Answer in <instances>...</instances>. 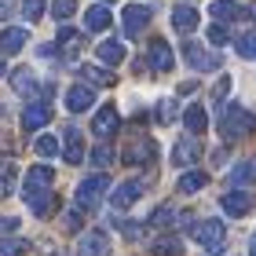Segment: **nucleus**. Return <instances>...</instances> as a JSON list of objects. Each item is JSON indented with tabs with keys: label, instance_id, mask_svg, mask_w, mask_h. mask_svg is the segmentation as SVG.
Wrapping results in <instances>:
<instances>
[{
	"label": "nucleus",
	"instance_id": "nucleus-32",
	"mask_svg": "<svg viewBox=\"0 0 256 256\" xmlns=\"http://www.w3.org/2000/svg\"><path fill=\"white\" fill-rule=\"evenodd\" d=\"M62 227L70 230V234H77V230L84 227V208L77 205V208H70V212H62Z\"/></svg>",
	"mask_w": 256,
	"mask_h": 256
},
{
	"label": "nucleus",
	"instance_id": "nucleus-5",
	"mask_svg": "<svg viewBox=\"0 0 256 256\" xmlns=\"http://www.w3.org/2000/svg\"><path fill=\"white\" fill-rule=\"evenodd\" d=\"M154 154H158V143H154V139L136 136L132 143L121 150V161H124V165H150V161H154Z\"/></svg>",
	"mask_w": 256,
	"mask_h": 256
},
{
	"label": "nucleus",
	"instance_id": "nucleus-8",
	"mask_svg": "<svg viewBox=\"0 0 256 256\" xmlns=\"http://www.w3.org/2000/svg\"><path fill=\"white\" fill-rule=\"evenodd\" d=\"M52 183H55V172L48 165H33L26 172V180H22V198H30V194H40V190H52Z\"/></svg>",
	"mask_w": 256,
	"mask_h": 256
},
{
	"label": "nucleus",
	"instance_id": "nucleus-13",
	"mask_svg": "<svg viewBox=\"0 0 256 256\" xmlns=\"http://www.w3.org/2000/svg\"><path fill=\"white\" fill-rule=\"evenodd\" d=\"M146 59H150V70H158V74H168L172 70V48H168V40H150V48H146Z\"/></svg>",
	"mask_w": 256,
	"mask_h": 256
},
{
	"label": "nucleus",
	"instance_id": "nucleus-6",
	"mask_svg": "<svg viewBox=\"0 0 256 256\" xmlns=\"http://www.w3.org/2000/svg\"><path fill=\"white\" fill-rule=\"evenodd\" d=\"M183 59L190 62V70H202V74L220 70V55H216V52H205L198 40H183Z\"/></svg>",
	"mask_w": 256,
	"mask_h": 256
},
{
	"label": "nucleus",
	"instance_id": "nucleus-3",
	"mask_svg": "<svg viewBox=\"0 0 256 256\" xmlns=\"http://www.w3.org/2000/svg\"><path fill=\"white\" fill-rule=\"evenodd\" d=\"M194 242L202 246L205 252H224V242H227V227L220 224V220H202V224L190 227Z\"/></svg>",
	"mask_w": 256,
	"mask_h": 256
},
{
	"label": "nucleus",
	"instance_id": "nucleus-45",
	"mask_svg": "<svg viewBox=\"0 0 256 256\" xmlns=\"http://www.w3.org/2000/svg\"><path fill=\"white\" fill-rule=\"evenodd\" d=\"M194 88H198V84H194V80H183V84H180L176 92H180V96H190V92H194Z\"/></svg>",
	"mask_w": 256,
	"mask_h": 256
},
{
	"label": "nucleus",
	"instance_id": "nucleus-2",
	"mask_svg": "<svg viewBox=\"0 0 256 256\" xmlns=\"http://www.w3.org/2000/svg\"><path fill=\"white\" fill-rule=\"evenodd\" d=\"M106 190H110V180L102 176V172H96V176H88V180H80L77 183V205L80 208H88V212H96L99 208V202L106 198Z\"/></svg>",
	"mask_w": 256,
	"mask_h": 256
},
{
	"label": "nucleus",
	"instance_id": "nucleus-23",
	"mask_svg": "<svg viewBox=\"0 0 256 256\" xmlns=\"http://www.w3.org/2000/svg\"><path fill=\"white\" fill-rule=\"evenodd\" d=\"M176 187H180V194H198L202 187H208V176H205L202 168H187V172L180 176Z\"/></svg>",
	"mask_w": 256,
	"mask_h": 256
},
{
	"label": "nucleus",
	"instance_id": "nucleus-21",
	"mask_svg": "<svg viewBox=\"0 0 256 256\" xmlns=\"http://www.w3.org/2000/svg\"><path fill=\"white\" fill-rule=\"evenodd\" d=\"M26 205H30V212H33V216H52L59 202H55V194H52V190H40V194H30V198H26Z\"/></svg>",
	"mask_w": 256,
	"mask_h": 256
},
{
	"label": "nucleus",
	"instance_id": "nucleus-31",
	"mask_svg": "<svg viewBox=\"0 0 256 256\" xmlns=\"http://www.w3.org/2000/svg\"><path fill=\"white\" fill-rule=\"evenodd\" d=\"M30 249V242H22V238H0V256H26Z\"/></svg>",
	"mask_w": 256,
	"mask_h": 256
},
{
	"label": "nucleus",
	"instance_id": "nucleus-34",
	"mask_svg": "<svg viewBox=\"0 0 256 256\" xmlns=\"http://www.w3.org/2000/svg\"><path fill=\"white\" fill-rule=\"evenodd\" d=\"M33 150H37L40 158H55V154H59V139H55V136H40L37 143H33Z\"/></svg>",
	"mask_w": 256,
	"mask_h": 256
},
{
	"label": "nucleus",
	"instance_id": "nucleus-33",
	"mask_svg": "<svg viewBox=\"0 0 256 256\" xmlns=\"http://www.w3.org/2000/svg\"><path fill=\"white\" fill-rule=\"evenodd\" d=\"M234 52L242 55V59H256V33H246V37L234 40Z\"/></svg>",
	"mask_w": 256,
	"mask_h": 256
},
{
	"label": "nucleus",
	"instance_id": "nucleus-7",
	"mask_svg": "<svg viewBox=\"0 0 256 256\" xmlns=\"http://www.w3.org/2000/svg\"><path fill=\"white\" fill-rule=\"evenodd\" d=\"M139 194H143V180H124V183H118V187L110 190L114 212H124V208H132V205L139 202Z\"/></svg>",
	"mask_w": 256,
	"mask_h": 256
},
{
	"label": "nucleus",
	"instance_id": "nucleus-29",
	"mask_svg": "<svg viewBox=\"0 0 256 256\" xmlns=\"http://www.w3.org/2000/svg\"><path fill=\"white\" fill-rule=\"evenodd\" d=\"M176 216H180V212H176V205H168V202H165V205H158V208H154V216H150V227H172V224H176Z\"/></svg>",
	"mask_w": 256,
	"mask_h": 256
},
{
	"label": "nucleus",
	"instance_id": "nucleus-16",
	"mask_svg": "<svg viewBox=\"0 0 256 256\" xmlns=\"http://www.w3.org/2000/svg\"><path fill=\"white\" fill-rule=\"evenodd\" d=\"M92 102H96V92H92V84H74L66 92V110L70 114H84Z\"/></svg>",
	"mask_w": 256,
	"mask_h": 256
},
{
	"label": "nucleus",
	"instance_id": "nucleus-15",
	"mask_svg": "<svg viewBox=\"0 0 256 256\" xmlns=\"http://www.w3.org/2000/svg\"><path fill=\"white\" fill-rule=\"evenodd\" d=\"M62 158L70 165H80V161H84V139H80V132L74 124H66V132H62Z\"/></svg>",
	"mask_w": 256,
	"mask_h": 256
},
{
	"label": "nucleus",
	"instance_id": "nucleus-38",
	"mask_svg": "<svg viewBox=\"0 0 256 256\" xmlns=\"http://www.w3.org/2000/svg\"><path fill=\"white\" fill-rule=\"evenodd\" d=\"M208 40H212L216 48H224V44L230 40V33H227V26H224V22H216V18H212V26H208Z\"/></svg>",
	"mask_w": 256,
	"mask_h": 256
},
{
	"label": "nucleus",
	"instance_id": "nucleus-47",
	"mask_svg": "<svg viewBox=\"0 0 256 256\" xmlns=\"http://www.w3.org/2000/svg\"><path fill=\"white\" fill-rule=\"evenodd\" d=\"M0 74H4V55H0Z\"/></svg>",
	"mask_w": 256,
	"mask_h": 256
},
{
	"label": "nucleus",
	"instance_id": "nucleus-25",
	"mask_svg": "<svg viewBox=\"0 0 256 256\" xmlns=\"http://www.w3.org/2000/svg\"><path fill=\"white\" fill-rule=\"evenodd\" d=\"M208 11H212V18H216V22H234V18L246 15V11H242L234 0H212V8H208Z\"/></svg>",
	"mask_w": 256,
	"mask_h": 256
},
{
	"label": "nucleus",
	"instance_id": "nucleus-35",
	"mask_svg": "<svg viewBox=\"0 0 256 256\" xmlns=\"http://www.w3.org/2000/svg\"><path fill=\"white\" fill-rule=\"evenodd\" d=\"M74 11H77V0H52V15H55V22H66Z\"/></svg>",
	"mask_w": 256,
	"mask_h": 256
},
{
	"label": "nucleus",
	"instance_id": "nucleus-28",
	"mask_svg": "<svg viewBox=\"0 0 256 256\" xmlns=\"http://www.w3.org/2000/svg\"><path fill=\"white\" fill-rule=\"evenodd\" d=\"M11 187H15V161L0 158V198H8Z\"/></svg>",
	"mask_w": 256,
	"mask_h": 256
},
{
	"label": "nucleus",
	"instance_id": "nucleus-22",
	"mask_svg": "<svg viewBox=\"0 0 256 256\" xmlns=\"http://www.w3.org/2000/svg\"><path fill=\"white\" fill-rule=\"evenodd\" d=\"M96 55H99V62H106V66H121L124 62V44L121 40H102L96 48Z\"/></svg>",
	"mask_w": 256,
	"mask_h": 256
},
{
	"label": "nucleus",
	"instance_id": "nucleus-30",
	"mask_svg": "<svg viewBox=\"0 0 256 256\" xmlns=\"http://www.w3.org/2000/svg\"><path fill=\"white\" fill-rule=\"evenodd\" d=\"M150 252L154 256H180L183 246H180V238H158L154 246H150Z\"/></svg>",
	"mask_w": 256,
	"mask_h": 256
},
{
	"label": "nucleus",
	"instance_id": "nucleus-41",
	"mask_svg": "<svg viewBox=\"0 0 256 256\" xmlns=\"http://www.w3.org/2000/svg\"><path fill=\"white\" fill-rule=\"evenodd\" d=\"M114 220H118V216H114ZM118 227L124 230V238H132V242L143 238V227H136V224H124V220H118Z\"/></svg>",
	"mask_w": 256,
	"mask_h": 256
},
{
	"label": "nucleus",
	"instance_id": "nucleus-1",
	"mask_svg": "<svg viewBox=\"0 0 256 256\" xmlns=\"http://www.w3.org/2000/svg\"><path fill=\"white\" fill-rule=\"evenodd\" d=\"M252 128H256V118L246 106H238V102H234V106H227L224 118H220V132H224L227 143H230V139H246Z\"/></svg>",
	"mask_w": 256,
	"mask_h": 256
},
{
	"label": "nucleus",
	"instance_id": "nucleus-37",
	"mask_svg": "<svg viewBox=\"0 0 256 256\" xmlns=\"http://www.w3.org/2000/svg\"><path fill=\"white\" fill-rule=\"evenodd\" d=\"M158 121H161V124H172V121H176V99H161V102H158Z\"/></svg>",
	"mask_w": 256,
	"mask_h": 256
},
{
	"label": "nucleus",
	"instance_id": "nucleus-43",
	"mask_svg": "<svg viewBox=\"0 0 256 256\" xmlns=\"http://www.w3.org/2000/svg\"><path fill=\"white\" fill-rule=\"evenodd\" d=\"M18 230V216H0V234H11Z\"/></svg>",
	"mask_w": 256,
	"mask_h": 256
},
{
	"label": "nucleus",
	"instance_id": "nucleus-48",
	"mask_svg": "<svg viewBox=\"0 0 256 256\" xmlns=\"http://www.w3.org/2000/svg\"><path fill=\"white\" fill-rule=\"evenodd\" d=\"M0 118H4V106H0Z\"/></svg>",
	"mask_w": 256,
	"mask_h": 256
},
{
	"label": "nucleus",
	"instance_id": "nucleus-11",
	"mask_svg": "<svg viewBox=\"0 0 256 256\" xmlns=\"http://www.w3.org/2000/svg\"><path fill=\"white\" fill-rule=\"evenodd\" d=\"M118 128H121V114H118V106H99V110H96V118H92V132H96L99 139H110Z\"/></svg>",
	"mask_w": 256,
	"mask_h": 256
},
{
	"label": "nucleus",
	"instance_id": "nucleus-12",
	"mask_svg": "<svg viewBox=\"0 0 256 256\" xmlns=\"http://www.w3.org/2000/svg\"><path fill=\"white\" fill-rule=\"evenodd\" d=\"M52 121V106L44 99H37V102H30L26 110H22V128H26V132H37V128H44Z\"/></svg>",
	"mask_w": 256,
	"mask_h": 256
},
{
	"label": "nucleus",
	"instance_id": "nucleus-18",
	"mask_svg": "<svg viewBox=\"0 0 256 256\" xmlns=\"http://www.w3.org/2000/svg\"><path fill=\"white\" fill-rule=\"evenodd\" d=\"M26 40H30V33L22 30V26H8L4 33H0V55H15L26 48Z\"/></svg>",
	"mask_w": 256,
	"mask_h": 256
},
{
	"label": "nucleus",
	"instance_id": "nucleus-49",
	"mask_svg": "<svg viewBox=\"0 0 256 256\" xmlns=\"http://www.w3.org/2000/svg\"><path fill=\"white\" fill-rule=\"evenodd\" d=\"M252 18H256V8H252Z\"/></svg>",
	"mask_w": 256,
	"mask_h": 256
},
{
	"label": "nucleus",
	"instance_id": "nucleus-36",
	"mask_svg": "<svg viewBox=\"0 0 256 256\" xmlns=\"http://www.w3.org/2000/svg\"><path fill=\"white\" fill-rule=\"evenodd\" d=\"M59 44H62L70 55H74V52H77V44H80V33H77V30H70V26H62V30H59Z\"/></svg>",
	"mask_w": 256,
	"mask_h": 256
},
{
	"label": "nucleus",
	"instance_id": "nucleus-17",
	"mask_svg": "<svg viewBox=\"0 0 256 256\" xmlns=\"http://www.w3.org/2000/svg\"><path fill=\"white\" fill-rule=\"evenodd\" d=\"M172 30L183 33V37L194 33V30H198V11H194L190 4H176V8H172Z\"/></svg>",
	"mask_w": 256,
	"mask_h": 256
},
{
	"label": "nucleus",
	"instance_id": "nucleus-9",
	"mask_svg": "<svg viewBox=\"0 0 256 256\" xmlns=\"http://www.w3.org/2000/svg\"><path fill=\"white\" fill-rule=\"evenodd\" d=\"M121 22H124V37H139L146 26H150V8L143 4H128L121 11Z\"/></svg>",
	"mask_w": 256,
	"mask_h": 256
},
{
	"label": "nucleus",
	"instance_id": "nucleus-40",
	"mask_svg": "<svg viewBox=\"0 0 256 256\" xmlns=\"http://www.w3.org/2000/svg\"><path fill=\"white\" fill-rule=\"evenodd\" d=\"M22 15H26L30 22H37L44 15V0H22Z\"/></svg>",
	"mask_w": 256,
	"mask_h": 256
},
{
	"label": "nucleus",
	"instance_id": "nucleus-27",
	"mask_svg": "<svg viewBox=\"0 0 256 256\" xmlns=\"http://www.w3.org/2000/svg\"><path fill=\"white\" fill-rule=\"evenodd\" d=\"M11 88H15L18 96L33 92V88H37V77H33V70H30V66H18L15 74H11Z\"/></svg>",
	"mask_w": 256,
	"mask_h": 256
},
{
	"label": "nucleus",
	"instance_id": "nucleus-50",
	"mask_svg": "<svg viewBox=\"0 0 256 256\" xmlns=\"http://www.w3.org/2000/svg\"><path fill=\"white\" fill-rule=\"evenodd\" d=\"M102 4H110V0H102Z\"/></svg>",
	"mask_w": 256,
	"mask_h": 256
},
{
	"label": "nucleus",
	"instance_id": "nucleus-26",
	"mask_svg": "<svg viewBox=\"0 0 256 256\" xmlns=\"http://www.w3.org/2000/svg\"><path fill=\"white\" fill-rule=\"evenodd\" d=\"M80 77H84V84H96V88H110L114 84V74L102 66H80Z\"/></svg>",
	"mask_w": 256,
	"mask_h": 256
},
{
	"label": "nucleus",
	"instance_id": "nucleus-39",
	"mask_svg": "<svg viewBox=\"0 0 256 256\" xmlns=\"http://www.w3.org/2000/svg\"><path fill=\"white\" fill-rule=\"evenodd\" d=\"M110 161H114V150H110L106 143H99L96 150H92V165H96V168H106Z\"/></svg>",
	"mask_w": 256,
	"mask_h": 256
},
{
	"label": "nucleus",
	"instance_id": "nucleus-4",
	"mask_svg": "<svg viewBox=\"0 0 256 256\" xmlns=\"http://www.w3.org/2000/svg\"><path fill=\"white\" fill-rule=\"evenodd\" d=\"M106 252H110V234L102 227L84 230L77 238V249H74V256H106Z\"/></svg>",
	"mask_w": 256,
	"mask_h": 256
},
{
	"label": "nucleus",
	"instance_id": "nucleus-44",
	"mask_svg": "<svg viewBox=\"0 0 256 256\" xmlns=\"http://www.w3.org/2000/svg\"><path fill=\"white\" fill-rule=\"evenodd\" d=\"M37 249H40L44 256H62V252H55V242H52V238H37Z\"/></svg>",
	"mask_w": 256,
	"mask_h": 256
},
{
	"label": "nucleus",
	"instance_id": "nucleus-42",
	"mask_svg": "<svg viewBox=\"0 0 256 256\" xmlns=\"http://www.w3.org/2000/svg\"><path fill=\"white\" fill-rule=\"evenodd\" d=\"M227 92H230V77H220L212 88V99H227Z\"/></svg>",
	"mask_w": 256,
	"mask_h": 256
},
{
	"label": "nucleus",
	"instance_id": "nucleus-14",
	"mask_svg": "<svg viewBox=\"0 0 256 256\" xmlns=\"http://www.w3.org/2000/svg\"><path fill=\"white\" fill-rule=\"evenodd\" d=\"M198 158H202V146H198V139H194V136H190V139L183 136L180 143L172 146V165H180V168H190Z\"/></svg>",
	"mask_w": 256,
	"mask_h": 256
},
{
	"label": "nucleus",
	"instance_id": "nucleus-24",
	"mask_svg": "<svg viewBox=\"0 0 256 256\" xmlns=\"http://www.w3.org/2000/svg\"><path fill=\"white\" fill-rule=\"evenodd\" d=\"M183 124H187L190 136H202L205 128H208V114H205V106H187V114H183Z\"/></svg>",
	"mask_w": 256,
	"mask_h": 256
},
{
	"label": "nucleus",
	"instance_id": "nucleus-46",
	"mask_svg": "<svg viewBox=\"0 0 256 256\" xmlns=\"http://www.w3.org/2000/svg\"><path fill=\"white\" fill-rule=\"evenodd\" d=\"M249 256H256V238H252V242H249Z\"/></svg>",
	"mask_w": 256,
	"mask_h": 256
},
{
	"label": "nucleus",
	"instance_id": "nucleus-20",
	"mask_svg": "<svg viewBox=\"0 0 256 256\" xmlns=\"http://www.w3.org/2000/svg\"><path fill=\"white\" fill-rule=\"evenodd\" d=\"M110 11L106 8H102V4H96V8H88L84 11V30L88 33H102V30H110Z\"/></svg>",
	"mask_w": 256,
	"mask_h": 256
},
{
	"label": "nucleus",
	"instance_id": "nucleus-19",
	"mask_svg": "<svg viewBox=\"0 0 256 256\" xmlns=\"http://www.w3.org/2000/svg\"><path fill=\"white\" fill-rule=\"evenodd\" d=\"M256 183V158H246L230 168V187H252Z\"/></svg>",
	"mask_w": 256,
	"mask_h": 256
},
{
	"label": "nucleus",
	"instance_id": "nucleus-10",
	"mask_svg": "<svg viewBox=\"0 0 256 256\" xmlns=\"http://www.w3.org/2000/svg\"><path fill=\"white\" fill-rule=\"evenodd\" d=\"M220 208H224L227 216H246V212H252V194L246 187H234V190H227L220 198Z\"/></svg>",
	"mask_w": 256,
	"mask_h": 256
}]
</instances>
